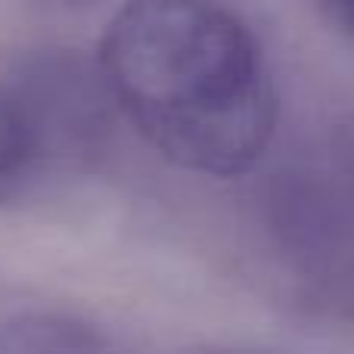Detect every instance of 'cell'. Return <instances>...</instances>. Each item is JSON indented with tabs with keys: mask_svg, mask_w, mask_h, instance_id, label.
<instances>
[{
	"mask_svg": "<svg viewBox=\"0 0 354 354\" xmlns=\"http://www.w3.org/2000/svg\"><path fill=\"white\" fill-rule=\"evenodd\" d=\"M47 3H59V6H84V3H93V0H47Z\"/></svg>",
	"mask_w": 354,
	"mask_h": 354,
	"instance_id": "cell-8",
	"label": "cell"
},
{
	"mask_svg": "<svg viewBox=\"0 0 354 354\" xmlns=\"http://www.w3.org/2000/svg\"><path fill=\"white\" fill-rule=\"evenodd\" d=\"M115 112L171 165L255 171L277 134V91L252 28L218 0H124L97 50Z\"/></svg>",
	"mask_w": 354,
	"mask_h": 354,
	"instance_id": "cell-1",
	"label": "cell"
},
{
	"mask_svg": "<svg viewBox=\"0 0 354 354\" xmlns=\"http://www.w3.org/2000/svg\"><path fill=\"white\" fill-rule=\"evenodd\" d=\"M339 165L345 168L351 187H354V118L339 131Z\"/></svg>",
	"mask_w": 354,
	"mask_h": 354,
	"instance_id": "cell-6",
	"label": "cell"
},
{
	"mask_svg": "<svg viewBox=\"0 0 354 354\" xmlns=\"http://www.w3.org/2000/svg\"><path fill=\"white\" fill-rule=\"evenodd\" d=\"M189 354H268V351H255V348H227V345H212V348H196Z\"/></svg>",
	"mask_w": 354,
	"mask_h": 354,
	"instance_id": "cell-7",
	"label": "cell"
},
{
	"mask_svg": "<svg viewBox=\"0 0 354 354\" xmlns=\"http://www.w3.org/2000/svg\"><path fill=\"white\" fill-rule=\"evenodd\" d=\"M0 354H128L103 330L56 311H25L0 326Z\"/></svg>",
	"mask_w": 354,
	"mask_h": 354,
	"instance_id": "cell-3",
	"label": "cell"
},
{
	"mask_svg": "<svg viewBox=\"0 0 354 354\" xmlns=\"http://www.w3.org/2000/svg\"><path fill=\"white\" fill-rule=\"evenodd\" d=\"M324 19L354 44V0H317Z\"/></svg>",
	"mask_w": 354,
	"mask_h": 354,
	"instance_id": "cell-5",
	"label": "cell"
},
{
	"mask_svg": "<svg viewBox=\"0 0 354 354\" xmlns=\"http://www.w3.org/2000/svg\"><path fill=\"white\" fill-rule=\"evenodd\" d=\"M41 168L35 131L10 84H0V205L25 189Z\"/></svg>",
	"mask_w": 354,
	"mask_h": 354,
	"instance_id": "cell-4",
	"label": "cell"
},
{
	"mask_svg": "<svg viewBox=\"0 0 354 354\" xmlns=\"http://www.w3.org/2000/svg\"><path fill=\"white\" fill-rule=\"evenodd\" d=\"M255 249L280 289L314 314L354 324V187L342 165L292 162L252 193Z\"/></svg>",
	"mask_w": 354,
	"mask_h": 354,
	"instance_id": "cell-2",
	"label": "cell"
}]
</instances>
